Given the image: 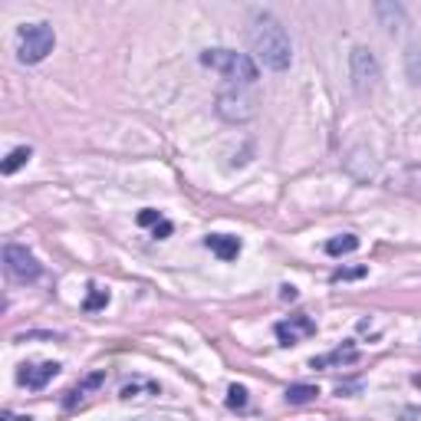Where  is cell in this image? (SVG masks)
Masks as SVG:
<instances>
[{
	"instance_id": "obj_1",
	"label": "cell",
	"mask_w": 421,
	"mask_h": 421,
	"mask_svg": "<svg viewBox=\"0 0 421 421\" xmlns=\"http://www.w3.org/2000/svg\"><path fill=\"white\" fill-rule=\"evenodd\" d=\"M250 50H254L257 60L263 63L267 69H273V73H283L290 60H293V46H290L283 23L273 14H263V10L250 17Z\"/></svg>"
},
{
	"instance_id": "obj_2",
	"label": "cell",
	"mask_w": 421,
	"mask_h": 421,
	"mask_svg": "<svg viewBox=\"0 0 421 421\" xmlns=\"http://www.w3.org/2000/svg\"><path fill=\"white\" fill-rule=\"evenodd\" d=\"M201 63L210 66V69H217V73L227 76V79H234V86H250V83H257V63L250 60L247 53L217 46V50H204V53H201Z\"/></svg>"
},
{
	"instance_id": "obj_3",
	"label": "cell",
	"mask_w": 421,
	"mask_h": 421,
	"mask_svg": "<svg viewBox=\"0 0 421 421\" xmlns=\"http://www.w3.org/2000/svg\"><path fill=\"white\" fill-rule=\"evenodd\" d=\"M56 46V33L50 23H30V27H20L17 33V60L33 66V63L46 60Z\"/></svg>"
},
{
	"instance_id": "obj_4",
	"label": "cell",
	"mask_w": 421,
	"mask_h": 421,
	"mask_svg": "<svg viewBox=\"0 0 421 421\" xmlns=\"http://www.w3.org/2000/svg\"><path fill=\"white\" fill-rule=\"evenodd\" d=\"M257 92L250 86H227V89L217 92V116L224 122H250L257 116Z\"/></svg>"
},
{
	"instance_id": "obj_5",
	"label": "cell",
	"mask_w": 421,
	"mask_h": 421,
	"mask_svg": "<svg viewBox=\"0 0 421 421\" xmlns=\"http://www.w3.org/2000/svg\"><path fill=\"white\" fill-rule=\"evenodd\" d=\"M349 76H352V89L359 92V96H369V92L378 86V60L376 53L369 50V46H356L352 53H349Z\"/></svg>"
},
{
	"instance_id": "obj_6",
	"label": "cell",
	"mask_w": 421,
	"mask_h": 421,
	"mask_svg": "<svg viewBox=\"0 0 421 421\" xmlns=\"http://www.w3.org/2000/svg\"><path fill=\"white\" fill-rule=\"evenodd\" d=\"M3 270H7V277L17 280V283H33V280H40L43 267H40V260H36L27 247L7 244V247H3Z\"/></svg>"
},
{
	"instance_id": "obj_7",
	"label": "cell",
	"mask_w": 421,
	"mask_h": 421,
	"mask_svg": "<svg viewBox=\"0 0 421 421\" xmlns=\"http://www.w3.org/2000/svg\"><path fill=\"white\" fill-rule=\"evenodd\" d=\"M303 336H316V323L306 313H296V316H290V319H283V323H277L280 346H296Z\"/></svg>"
},
{
	"instance_id": "obj_8",
	"label": "cell",
	"mask_w": 421,
	"mask_h": 421,
	"mask_svg": "<svg viewBox=\"0 0 421 421\" xmlns=\"http://www.w3.org/2000/svg\"><path fill=\"white\" fill-rule=\"evenodd\" d=\"M60 372V365L56 362H33V365H20V372H17V382L20 385H27V389L40 391L50 382V378Z\"/></svg>"
},
{
	"instance_id": "obj_9",
	"label": "cell",
	"mask_w": 421,
	"mask_h": 421,
	"mask_svg": "<svg viewBox=\"0 0 421 421\" xmlns=\"http://www.w3.org/2000/svg\"><path fill=\"white\" fill-rule=\"evenodd\" d=\"M376 14H378V20H382V27L391 30V33H398V30H405L408 27V14H405V7H402V3L382 0V3H376Z\"/></svg>"
},
{
	"instance_id": "obj_10",
	"label": "cell",
	"mask_w": 421,
	"mask_h": 421,
	"mask_svg": "<svg viewBox=\"0 0 421 421\" xmlns=\"http://www.w3.org/2000/svg\"><path fill=\"white\" fill-rule=\"evenodd\" d=\"M208 250L214 257H221V260H237L241 257V241L237 237H230V234H208Z\"/></svg>"
},
{
	"instance_id": "obj_11",
	"label": "cell",
	"mask_w": 421,
	"mask_h": 421,
	"mask_svg": "<svg viewBox=\"0 0 421 421\" xmlns=\"http://www.w3.org/2000/svg\"><path fill=\"white\" fill-rule=\"evenodd\" d=\"M102 382H105V372H89V376L83 378L79 385H73V389L66 391V398H63V405H66V408H76V405H79V402H83V398H86V395H89L92 389H99Z\"/></svg>"
},
{
	"instance_id": "obj_12",
	"label": "cell",
	"mask_w": 421,
	"mask_h": 421,
	"mask_svg": "<svg viewBox=\"0 0 421 421\" xmlns=\"http://www.w3.org/2000/svg\"><path fill=\"white\" fill-rule=\"evenodd\" d=\"M359 250V237L356 234H339V237H330L326 241V254L330 257H346Z\"/></svg>"
},
{
	"instance_id": "obj_13",
	"label": "cell",
	"mask_w": 421,
	"mask_h": 421,
	"mask_svg": "<svg viewBox=\"0 0 421 421\" xmlns=\"http://www.w3.org/2000/svg\"><path fill=\"white\" fill-rule=\"evenodd\" d=\"M405 76L411 86H421V46L411 43L405 50Z\"/></svg>"
},
{
	"instance_id": "obj_14",
	"label": "cell",
	"mask_w": 421,
	"mask_h": 421,
	"mask_svg": "<svg viewBox=\"0 0 421 421\" xmlns=\"http://www.w3.org/2000/svg\"><path fill=\"white\" fill-rule=\"evenodd\" d=\"M30 145H20V149H14L10 151V155H7V158H3V165H0V171H3V175H14V171H20V168L27 165V162H30Z\"/></svg>"
},
{
	"instance_id": "obj_15",
	"label": "cell",
	"mask_w": 421,
	"mask_h": 421,
	"mask_svg": "<svg viewBox=\"0 0 421 421\" xmlns=\"http://www.w3.org/2000/svg\"><path fill=\"white\" fill-rule=\"evenodd\" d=\"M359 359V352L352 346L346 349H336V352H330V356H319V359L310 362V369H326V365H332V362H356Z\"/></svg>"
},
{
	"instance_id": "obj_16",
	"label": "cell",
	"mask_w": 421,
	"mask_h": 421,
	"mask_svg": "<svg viewBox=\"0 0 421 421\" xmlns=\"http://www.w3.org/2000/svg\"><path fill=\"white\" fill-rule=\"evenodd\" d=\"M319 389L316 385H290L286 389V405H306V402H313Z\"/></svg>"
},
{
	"instance_id": "obj_17",
	"label": "cell",
	"mask_w": 421,
	"mask_h": 421,
	"mask_svg": "<svg viewBox=\"0 0 421 421\" xmlns=\"http://www.w3.org/2000/svg\"><path fill=\"white\" fill-rule=\"evenodd\" d=\"M227 408H230V411H244V408H247V389L237 385V382L227 389Z\"/></svg>"
},
{
	"instance_id": "obj_18",
	"label": "cell",
	"mask_w": 421,
	"mask_h": 421,
	"mask_svg": "<svg viewBox=\"0 0 421 421\" xmlns=\"http://www.w3.org/2000/svg\"><path fill=\"white\" fill-rule=\"evenodd\" d=\"M105 303H109V293L99 290V286H89V296H86V303H83V310L96 313V310H105Z\"/></svg>"
},
{
	"instance_id": "obj_19",
	"label": "cell",
	"mask_w": 421,
	"mask_h": 421,
	"mask_svg": "<svg viewBox=\"0 0 421 421\" xmlns=\"http://www.w3.org/2000/svg\"><path fill=\"white\" fill-rule=\"evenodd\" d=\"M142 227H158L165 217H162V210H155V208H145V210H138V217H136Z\"/></svg>"
},
{
	"instance_id": "obj_20",
	"label": "cell",
	"mask_w": 421,
	"mask_h": 421,
	"mask_svg": "<svg viewBox=\"0 0 421 421\" xmlns=\"http://www.w3.org/2000/svg\"><path fill=\"white\" fill-rule=\"evenodd\" d=\"M142 389L162 391V389H158V385H155V382H145V385H142V382H129V385H122V391H119V395H122V398H136V395H138V391H142Z\"/></svg>"
},
{
	"instance_id": "obj_21",
	"label": "cell",
	"mask_w": 421,
	"mask_h": 421,
	"mask_svg": "<svg viewBox=\"0 0 421 421\" xmlns=\"http://www.w3.org/2000/svg\"><path fill=\"white\" fill-rule=\"evenodd\" d=\"M359 277H365V267H349V270L332 273V280H336V283H339V280H359Z\"/></svg>"
},
{
	"instance_id": "obj_22",
	"label": "cell",
	"mask_w": 421,
	"mask_h": 421,
	"mask_svg": "<svg viewBox=\"0 0 421 421\" xmlns=\"http://www.w3.org/2000/svg\"><path fill=\"white\" fill-rule=\"evenodd\" d=\"M296 296H300V293H296V286H290V283L280 286V300H283V303H293Z\"/></svg>"
},
{
	"instance_id": "obj_23",
	"label": "cell",
	"mask_w": 421,
	"mask_h": 421,
	"mask_svg": "<svg viewBox=\"0 0 421 421\" xmlns=\"http://www.w3.org/2000/svg\"><path fill=\"white\" fill-rule=\"evenodd\" d=\"M171 230H175V227H171V221H162V224L155 227V237H158V241H162V237H168V234H171Z\"/></svg>"
},
{
	"instance_id": "obj_24",
	"label": "cell",
	"mask_w": 421,
	"mask_h": 421,
	"mask_svg": "<svg viewBox=\"0 0 421 421\" xmlns=\"http://www.w3.org/2000/svg\"><path fill=\"white\" fill-rule=\"evenodd\" d=\"M138 421H168V418H138Z\"/></svg>"
},
{
	"instance_id": "obj_25",
	"label": "cell",
	"mask_w": 421,
	"mask_h": 421,
	"mask_svg": "<svg viewBox=\"0 0 421 421\" xmlns=\"http://www.w3.org/2000/svg\"><path fill=\"white\" fill-rule=\"evenodd\" d=\"M415 385H421V376H415Z\"/></svg>"
}]
</instances>
